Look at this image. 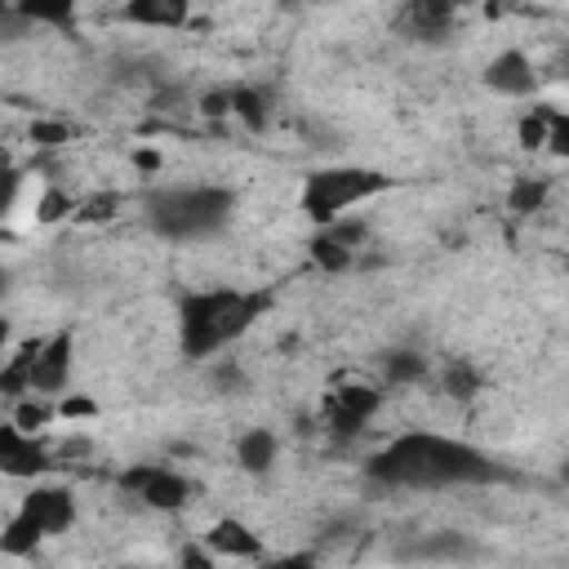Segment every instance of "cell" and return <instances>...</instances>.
Masks as SVG:
<instances>
[{
    "label": "cell",
    "mask_w": 569,
    "mask_h": 569,
    "mask_svg": "<svg viewBox=\"0 0 569 569\" xmlns=\"http://www.w3.org/2000/svg\"><path fill=\"white\" fill-rule=\"evenodd\" d=\"M365 476L378 489H453V485H498L507 480V467L467 440L440 431H405L365 462Z\"/></svg>",
    "instance_id": "1"
},
{
    "label": "cell",
    "mask_w": 569,
    "mask_h": 569,
    "mask_svg": "<svg viewBox=\"0 0 569 569\" xmlns=\"http://www.w3.org/2000/svg\"><path fill=\"white\" fill-rule=\"evenodd\" d=\"M271 307V293L262 289H187L178 293V351L182 360L200 365L222 356L236 338H244L262 311Z\"/></svg>",
    "instance_id": "2"
},
{
    "label": "cell",
    "mask_w": 569,
    "mask_h": 569,
    "mask_svg": "<svg viewBox=\"0 0 569 569\" xmlns=\"http://www.w3.org/2000/svg\"><path fill=\"white\" fill-rule=\"evenodd\" d=\"M147 227L160 240L173 244H196V240H213L231 227L236 218V191L222 182H182V187H160L147 196L142 204Z\"/></svg>",
    "instance_id": "3"
},
{
    "label": "cell",
    "mask_w": 569,
    "mask_h": 569,
    "mask_svg": "<svg viewBox=\"0 0 569 569\" xmlns=\"http://www.w3.org/2000/svg\"><path fill=\"white\" fill-rule=\"evenodd\" d=\"M391 187V178L382 169H365V164H325L316 173H307L302 182V213L316 227H329L338 218H347V209L382 196Z\"/></svg>",
    "instance_id": "4"
},
{
    "label": "cell",
    "mask_w": 569,
    "mask_h": 569,
    "mask_svg": "<svg viewBox=\"0 0 569 569\" xmlns=\"http://www.w3.org/2000/svg\"><path fill=\"white\" fill-rule=\"evenodd\" d=\"M76 525V498L67 485H36L22 493L18 511L0 529V556H31L44 538Z\"/></svg>",
    "instance_id": "5"
},
{
    "label": "cell",
    "mask_w": 569,
    "mask_h": 569,
    "mask_svg": "<svg viewBox=\"0 0 569 569\" xmlns=\"http://www.w3.org/2000/svg\"><path fill=\"white\" fill-rule=\"evenodd\" d=\"M120 485L133 498H142V507H151V511H182L191 502V480L160 462H138V467L120 471Z\"/></svg>",
    "instance_id": "6"
},
{
    "label": "cell",
    "mask_w": 569,
    "mask_h": 569,
    "mask_svg": "<svg viewBox=\"0 0 569 569\" xmlns=\"http://www.w3.org/2000/svg\"><path fill=\"white\" fill-rule=\"evenodd\" d=\"M382 409V391L378 387H365V382H347L329 396V409H325V422L338 440H351L369 427V418Z\"/></svg>",
    "instance_id": "7"
},
{
    "label": "cell",
    "mask_w": 569,
    "mask_h": 569,
    "mask_svg": "<svg viewBox=\"0 0 569 569\" xmlns=\"http://www.w3.org/2000/svg\"><path fill=\"white\" fill-rule=\"evenodd\" d=\"M71 356H76V333L71 329H53L36 351L27 396H62V387L71 378Z\"/></svg>",
    "instance_id": "8"
},
{
    "label": "cell",
    "mask_w": 569,
    "mask_h": 569,
    "mask_svg": "<svg viewBox=\"0 0 569 569\" xmlns=\"http://www.w3.org/2000/svg\"><path fill=\"white\" fill-rule=\"evenodd\" d=\"M49 467H53V453L36 436L18 431L13 422H0V476H9V480H36Z\"/></svg>",
    "instance_id": "9"
},
{
    "label": "cell",
    "mask_w": 569,
    "mask_h": 569,
    "mask_svg": "<svg viewBox=\"0 0 569 569\" xmlns=\"http://www.w3.org/2000/svg\"><path fill=\"white\" fill-rule=\"evenodd\" d=\"M485 84L493 93H502V98H529L538 89V71H533V62H529L525 49H502L498 58H489Z\"/></svg>",
    "instance_id": "10"
},
{
    "label": "cell",
    "mask_w": 569,
    "mask_h": 569,
    "mask_svg": "<svg viewBox=\"0 0 569 569\" xmlns=\"http://www.w3.org/2000/svg\"><path fill=\"white\" fill-rule=\"evenodd\" d=\"M204 547H209V556H227V560H262L258 533L244 520H231V516H222L204 529Z\"/></svg>",
    "instance_id": "11"
},
{
    "label": "cell",
    "mask_w": 569,
    "mask_h": 569,
    "mask_svg": "<svg viewBox=\"0 0 569 569\" xmlns=\"http://www.w3.org/2000/svg\"><path fill=\"white\" fill-rule=\"evenodd\" d=\"M453 22H458V9L440 0H418L405 9V31L409 40H422V44H445L453 36Z\"/></svg>",
    "instance_id": "12"
},
{
    "label": "cell",
    "mask_w": 569,
    "mask_h": 569,
    "mask_svg": "<svg viewBox=\"0 0 569 569\" xmlns=\"http://www.w3.org/2000/svg\"><path fill=\"white\" fill-rule=\"evenodd\" d=\"M280 458V436L267 431V427H249L240 440H236V462L249 471V476H267Z\"/></svg>",
    "instance_id": "13"
},
{
    "label": "cell",
    "mask_w": 569,
    "mask_h": 569,
    "mask_svg": "<svg viewBox=\"0 0 569 569\" xmlns=\"http://www.w3.org/2000/svg\"><path fill=\"white\" fill-rule=\"evenodd\" d=\"M400 556L405 560H467V556H476V542L467 533H458V529H440V533H422Z\"/></svg>",
    "instance_id": "14"
},
{
    "label": "cell",
    "mask_w": 569,
    "mask_h": 569,
    "mask_svg": "<svg viewBox=\"0 0 569 569\" xmlns=\"http://www.w3.org/2000/svg\"><path fill=\"white\" fill-rule=\"evenodd\" d=\"M124 22H142V27H182L187 22V4L182 0H129L120 9Z\"/></svg>",
    "instance_id": "15"
},
{
    "label": "cell",
    "mask_w": 569,
    "mask_h": 569,
    "mask_svg": "<svg viewBox=\"0 0 569 569\" xmlns=\"http://www.w3.org/2000/svg\"><path fill=\"white\" fill-rule=\"evenodd\" d=\"M231 116H240L253 133L271 120V89L267 84H231Z\"/></svg>",
    "instance_id": "16"
},
{
    "label": "cell",
    "mask_w": 569,
    "mask_h": 569,
    "mask_svg": "<svg viewBox=\"0 0 569 569\" xmlns=\"http://www.w3.org/2000/svg\"><path fill=\"white\" fill-rule=\"evenodd\" d=\"M40 342H44V338H27V342L9 356V365L0 369V396H18V400H27V382H31V365H36Z\"/></svg>",
    "instance_id": "17"
},
{
    "label": "cell",
    "mask_w": 569,
    "mask_h": 569,
    "mask_svg": "<svg viewBox=\"0 0 569 569\" xmlns=\"http://www.w3.org/2000/svg\"><path fill=\"white\" fill-rule=\"evenodd\" d=\"M427 369H431L427 356L422 351H409V347H396V351L382 356V373H387L391 387H413V382L427 378Z\"/></svg>",
    "instance_id": "18"
},
{
    "label": "cell",
    "mask_w": 569,
    "mask_h": 569,
    "mask_svg": "<svg viewBox=\"0 0 569 569\" xmlns=\"http://www.w3.org/2000/svg\"><path fill=\"white\" fill-rule=\"evenodd\" d=\"M480 387H485V378H480V369L471 360H449L440 369V391L453 396V400H471Z\"/></svg>",
    "instance_id": "19"
},
{
    "label": "cell",
    "mask_w": 569,
    "mask_h": 569,
    "mask_svg": "<svg viewBox=\"0 0 569 569\" xmlns=\"http://www.w3.org/2000/svg\"><path fill=\"white\" fill-rule=\"evenodd\" d=\"M547 191H551V178H516L507 191V204H511V213H538Z\"/></svg>",
    "instance_id": "20"
},
{
    "label": "cell",
    "mask_w": 569,
    "mask_h": 569,
    "mask_svg": "<svg viewBox=\"0 0 569 569\" xmlns=\"http://www.w3.org/2000/svg\"><path fill=\"white\" fill-rule=\"evenodd\" d=\"M320 236H329L338 249H347V253H360L365 249V240H369V222L365 218H338V222H329V227H320Z\"/></svg>",
    "instance_id": "21"
},
{
    "label": "cell",
    "mask_w": 569,
    "mask_h": 569,
    "mask_svg": "<svg viewBox=\"0 0 569 569\" xmlns=\"http://www.w3.org/2000/svg\"><path fill=\"white\" fill-rule=\"evenodd\" d=\"M307 249H311V262H316L320 271H351V267H356V253L338 249V244H333L329 236H320V231L307 240Z\"/></svg>",
    "instance_id": "22"
},
{
    "label": "cell",
    "mask_w": 569,
    "mask_h": 569,
    "mask_svg": "<svg viewBox=\"0 0 569 569\" xmlns=\"http://www.w3.org/2000/svg\"><path fill=\"white\" fill-rule=\"evenodd\" d=\"M18 13L31 22V27H58V31H67V27H76V9H71V0H62V4H18Z\"/></svg>",
    "instance_id": "23"
},
{
    "label": "cell",
    "mask_w": 569,
    "mask_h": 569,
    "mask_svg": "<svg viewBox=\"0 0 569 569\" xmlns=\"http://www.w3.org/2000/svg\"><path fill=\"white\" fill-rule=\"evenodd\" d=\"M53 418H58V409H53V405H44L40 396L18 400V409H13V427H18V431H27V436H36L40 427H49Z\"/></svg>",
    "instance_id": "24"
},
{
    "label": "cell",
    "mask_w": 569,
    "mask_h": 569,
    "mask_svg": "<svg viewBox=\"0 0 569 569\" xmlns=\"http://www.w3.org/2000/svg\"><path fill=\"white\" fill-rule=\"evenodd\" d=\"M551 107H533L525 120H520V147H529V151H538L542 142H547V129H551Z\"/></svg>",
    "instance_id": "25"
},
{
    "label": "cell",
    "mask_w": 569,
    "mask_h": 569,
    "mask_svg": "<svg viewBox=\"0 0 569 569\" xmlns=\"http://www.w3.org/2000/svg\"><path fill=\"white\" fill-rule=\"evenodd\" d=\"M71 124H62V120H36L31 124V142H40V147H62V142H71Z\"/></svg>",
    "instance_id": "26"
},
{
    "label": "cell",
    "mask_w": 569,
    "mask_h": 569,
    "mask_svg": "<svg viewBox=\"0 0 569 569\" xmlns=\"http://www.w3.org/2000/svg\"><path fill=\"white\" fill-rule=\"evenodd\" d=\"M71 209H76L71 196H62V191H44V200L36 204V218H40V222H58V218L71 213Z\"/></svg>",
    "instance_id": "27"
},
{
    "label": "cell",
    "mask_w": 569,
    "mask_h": 569,
    "mask_svg": "<svg viewBox=\"0 0 569 569\" xmlns=\"http://www.w3.org/2000/svg\"><path fill=\"white\" fill-rule=\"evenodd\" d=\"M320 556L316 551H284V556H267L258 569H316Z\"/></svg>",
    "instance_id": "28"
},
{
    "label": "cell",
    "mask_w": 569,
    "mask_h": 569,
    "mask_svg": "<svg viewBox=\"0 0 569 569\" xmlns=\"http://www.w3.org/2000/svg\"><path fill=\"white\" fill-rule=\"evenodd\" d=\"M76 209H80L84 222H102V218H111V213L120 209V196H98V200H84V204H76Z\"/></svg>",
    "instance_id": "29"
},
{
    "label": "cell",
    "mask_w": 569,
    "mask_h": 569,
    "mask_svg": "<svg viewBox=\"0 0 569 569\" xmlns=\"http://www.w3.org/2000/svg\"><path fill=\"white\" fill-rule=\"evenodd\" d=\"M178 565H182V569H213V556H209V547H204V542H182Z\"/></svg>",
    "instance_id": "30"
},
{
    "label": "cell",
    "mask_w": 569,
    "mask_h": 569,
    "mask_svg": "<svg viewBox=\"0 0 569 569\" xmlns=\"http://www.w3.org/2000/svg\"><path fill=\"white\" fill-rule=\"evenodd\" d=\"M200 111H204V116H231V89H209V93H200Z\"/></svg>",
    "instance_id": "31"
},
{
    "label": "cell",
    "mask_w": 569,
    "mask_h": 569,
    "mask_svg": "<svg viewBox=\"0 0 569 569\" xmlns=\"http://www.w3.org/2000/svg\"><path fill=\"white\" fill-rule=\"evenodd\" d=\"M18 182H22V173L9 169V164H0V218L9 213V204H13V196H18Z\"/></svg>",
    "instance_id": "32"
},
{
    "label": "cell",
    "mask_w": 569,
    "mask_h": 569,
    "mask_svg": "<svg viewBox=\"0 0 569 569\" xmlns=\"http://www.w3.org/2000/svg\"><path fill=\"white\" fill-rule=\"evenodd\" d=\"M53 409H58L62 418H89V413H98V405L84 400V396H67V400H58Z\"/></svg>",
    "instance_id": "33"
},
{
    "label": "cell",
    "mask_w": 569,
    "mask_h": 569,
    "mask_svg": "<svg viewBox=\"0 0 569 569\" xmlns=\"http://www.w3.org/2000/svg\"><path fill=\"white\" fill-rule=\"evenodd\" d=\"M9 284H13V271H9V267H0V293H9Z\"/></svg>",
    "instance_id": "34"
},
{
    "label": "cell",
    "mask_w": 569,
    "mask_h": 569,
    "mask_svg": "<svg viewBox=\"0 0 569 569\" xmlns=\"http://www.w3.org/2000/svg\"><path fill=\"white\" fill-rule=\"evenodd\" d=\"M4 347H9V320L0 316V351H4Z\"/></svg>",
    "instance_id": "35"
},
{
    "label": "cell",
    "mask_w": 569,
    "mask_h": 569,
    "mask_svg": "<svg viewBox=\"0 0 569 569\" xmlns=\"http://www.w3.org/2000/svg\"><path fill=\"white\" fill-rule=\"evenodd\" d=\"M120 569H138V565H120Z\"/></svg>",
    "instance_id": "36"
}]
</instances>
